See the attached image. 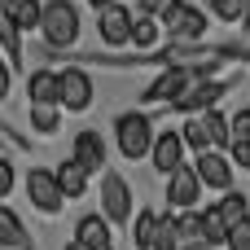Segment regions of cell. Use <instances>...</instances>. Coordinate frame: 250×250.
Returning a JSON list of instances; mask_svg holds the SVG:
<instances>
[{
    "mask_svg": "<svg viewBox=\"0 0 250 250\" xmlns=\"http://www.w3.org/2000/svg\"><path fill=\"white\" fill-rule=\"evenodd\" d=\"M40 35L48 48H70L79 40V9L70 0H48L40 13Z\"/></svg>",
    "mask_w": 250,
    "mask_h": 250,
    "instance_id": "obj_1",
    "label": "cell"
},
{
    "mask_svg": "<svg viewBox=\"0 0 250 250\" xmlns=\"http://www.w3.org/2000/svg\"><path fill=\"white\" fill-rule=\"evenodd\" d=\"M114 141H119V154L123 158H149V149H154V119L149 114H141V110H132V114H119L114 119Z\"/></svg>",
    "mask_w": 250,
    "mask_h": 250,
    "instance_id": "obj_2",
    "label": "cell"
},
{
    "mask_svg": "<svg viewBox=\"0 0 250 250\" xmlns=\"http://www.w3.org/2000/svg\"><path fill=\"white\" fill-rule=\"evenodd\" d=\"M101 220L105 224H127L132 220V185L119 171H105V180H101Z\"/></svg>",
    "mask_w": 250,
    "mask_h": 250,
    "instance_id": "obj_3",
    "label": "cell"
},
{
    "mask_svg": "<svg viewBox=\"0 0 250 250\" xmlns=\"http://www.w3.org/2000/svg\"><path fill=\"white\" fill-rule=\"evenodd\" d=\"M57 105L62 110H88L92 105V79H88L83 66L57 70Z\"/></svg>",
    "mask_w": 250,
    "mask_h": 250,
    "instance_id": "obj_4",
    "label": "cell"
},
{
    "mask_svg": "<svg viewBox=\"0 0 250 250\" xmlns=\"http://www.w3.org/2000/svg\"><path fill=\"white\" fill-rule=\"evenodd\" d=\"M26 198H31V207H35L40 215H57V211L66 207V198H62V189H57L53 171H44V167H31V176H26Z\"/></svg>",
    "mask_w": 250,
    "mask_h": 250,
    "instance_id": "obj_5",
    "label": "cell"
},
{
    "mask_svg": "<svg viewBox=\"0 0 250 250\" xmlns=\"http://www.w3.org/2000/svg\"><path fill=\"white\" fill-rule=\"evenodd\" d=\"M163 31H167V35H176L180 44H198V40H202V31H207V13L180 0V4L163 18Z\"/></svg>",
    "mask_w": 250,
    "mask_h": 250,
    "instance_id": "obj_6",
    "label": "cell"
},
{
    "mask_svg": "<svg viewBox=\"0 0 250 250\" xmlns=\"http://www.w3.org/2000/svg\"><path fill=\"white\" fill-rule=\"evenodd\" d=\"M229 92V83H215V79H202V83H193L189 92H180L171 105L180 110V114H207V110H215V101Z\"/></svg>",
    "mask_w": 250,
    "mask_h": 250,
    "instance_id": "obj_7",
    "label": "cell"
},
{
    "mask_svg": "<svg viewBox=\"0 0 250 250\" xmlns=\"http://www.w3.org/2000/svg\"><path fill=\"white\" fill-rule=\"evenodd\" d=\"M198 180H202V189H220V193H229L233 189V163H229V154H215V149H207V154H198Z\"/></svg>",
    "mask_w": 250,
    "mask_h": 250,
    "instance_id": "obj_8",
    "label": "cell"
},
{
    "mask_svg": "<svg viewBox=\"0 0 250 250\" xmlns=\"http://www.w3.org/2000/svg\"><path fill=\"white\" fill-rule=\"evenodd\" d=\"M149 158H154V167H158L163 176H176V171L185 167V141H180V132H154Z\"/></svg>",
    "mask_w": 250,
    "mask_h": 250,
    "instance_id": "obj_9",
    "label": "cell"
},
{
    "mask_svg": "<svg viewBox=\"0 0 250 250\" xmlns=\"http://www.w3.org/2000/svg\"><path fill=\"white\" fill-rule=\"evenodd\" d=\"M132 13L123 9V4H110V9H101V18H97V26H101V40L110 44V48H123V44H132Z\"/></svg>",
    "mask_w": 250,
    "mask_h": 250,
    "instance_id": "obj_10",
    "label": "cell"
},
{
    "mask_svg": "<svg viewBox=\"0 0 250 250\" xmlns=\"http://www.w3.org/2000/svg\"><path fill=\"white\" fill-rule=\"evenodd\" d=\"M167 202H171L176 211H198V202H202V180H198V171H193V167H180V171L171 176Z\"/></svg>",
    "mask_w": 250,
    "mask_h": 250,
    "instance_id": "obj_11",
    "label": "cell"
},
{
    "mask_svg": "<svg viewBox=\"0 0 250 250\" xmlns=\"http://www.w3.org/2000/svg\"><path fill=\"white\" fill-rule=\"evenodd\" d=\"M70 163H75L83 176L101 171V167H105V141H101L97 132H79V136H75V154H70Z\"/></svg>",
    "mask_w": 250,
    "mask_h": 250,
    "instance_id": "obj_12",
    "label": "cell"
},
{
    "mask_svg": "<svg viewBox=\"0 0 250 250\" xmlns=\"http://www.w3.org/2000/svg\"><path fill=\"white\" fill-rule=\"evenodd\" d=\"M75 246L83 250H110V224L101 215H83L75 224Z\"/></svg>",
    "mask_w": 250,
    "mask_h": 250,
    "instance_id": "obj_13",
    "label": "cell"
},
{
    "mask_svg": "<svg viewBox=\"0 0 250 250\" xmlns=\"http://www.w3.org/2000/svg\"><path fill=\"white\" fill-rule=\"evenodd\" d=\"M0 4H4L9 22L18 26V35H22V31H40V13H44L40 0H0Z\"/></svg>",
    "mask_w": 250,
    "mask_h": 250,
    "instance_id": "obj_14",
    "label": "cell"
},
{
    "mask_svg": "<svg viewBox=\"0 0 250 250\" xmlns=\"http://www.w3.org/2000/svg\"><path fill=\"white\" fill-rule=\"evenodd\" d=\"M0 246L4 250H31V237H26V224L0 202Z\"/></svg>",
    "mask_w": 250,
    "mask_h": 250,
    "instance_id": "obj_15",
    "label": "cell"
},
{
    "mask_svg": "<svg viewBox=\"0 0 250 250\" xmlns=\"http://www.w3.org/2000/svg\"><path fill=\"white\" fill-rule=\"evenodd\" d=\"M26 97H31V105H57V75L53 70H35L26 79Z\"/></svg>",
    "mask_w": 250,
    "mask_h": 250,
    "instance_id": "obj_16",
    "label": "cell"
},
{
    "mask_svg": "<svg viewBox=\"0 0 250 250\" xmlns=\"http://www.w3.org/2000/svg\"><path fill=\"white\" fill-rule=\"evenodd\" d=\"M53 180H57V189H62V198H79V193L88 189V176H83V171H79V167H75L70 158L53 167Z\"/></svg>",
    "mask_w": 250,
    "mask_h": 250,
    "instance_id": "obj_17",
    "label": "cell"
},
{
    "mask_svg": "<svg viewBox=\"0 0 250 250\" xmlns=\"http://www.w3.org/2000/svg\"><path fill=\"white\" fill-rule=\"evenodd\" d=\"M176 237H180V246H207L202 211H180V215H176Z\"/></svg>",
    "mask_w": 250,
    "mask_h": 250,
    "instance_id": "obj_18",
    "label": "cell"
},
{
    "mask_svg": "<svg viewBox=\"0 0 250 250\" xmlns=\"http://www.w3.org/2000/svg\"><path fill=\"white\" fill-rule=\"evenodd\" d=\"M215 211H220V220L233 229V224H242L250 215V202H246V193H237V189H229V193H220V202H215Z\"/></svg>",
    "mask_w": 250,
    "mask_h": 250,
    "instance_id": "obj_19",
    "label": "cell"
},
{
    "mask_svg": "<svg viewBox=\"0 0 250 250\" xmlns=\"http://www.w3.org/2000/svg\"><path fill=\"white\" fill-rule=\"evenodd\" d=\"M202 127H207V141L215 145V154H229V145H233V136H229V119H224L220 110H207Z\"/></svg>",
    "mask_w": 250,
    "mask_h": 250,
    "instance_id": "obj_20",
    "label": "cell"
},
{
    "mask_svg": "<svg viewBox=\"0 0 250 250\" xmlns=\"http://www.w3.org/2000/svg\"><path fill=\"white\" fill-rule=\"evenodd\" d=\"M202 233H207V246H211V250H220L224 242H229V224L220 220L215 202H211V207H202Z\"/></svg>",
    "mask_w": 250,
    "mask_h": 250,
    "instance_id": "obj_21",
    "label": "cell"
},
{
    "mask_svg": "<svg viewBox=\"0 0 250 250\" xmlns=\"http://www.w3.org/2000/svg\"><path fill=\"white\" fill-rule=\"evenodd\" d=\"M158 220H163L158 211H141V215H136L132 237H136V246H141V250H154V246H158Z\"/></svg>",
    "mask_w": 250,
    "mask_h": 250,
    "instance_id": "obj_22",
    "label": "cell"
},
{
    "mask_svg": "<svg viewBox=\"0 0 250 250\" xmlns=\"http://www.w3.org/2000/svg\"><path fill=\"white\" fill-rule=\"evenodd\" d=\"M31 127L44 132V136L62 132V110H57V105H31Z\"/></svg>",
    "mask_w": 250,
    "mask_h": 250,
    "instance_id": "obj_23",
    "label": "cell"
},
{
    "mask_svg": "<svg viewBox=\"0 0 250 250\" xmlns=\"http://www.w3.org/2000/svg\"><path fill=\"white\" fill-rule=\"evenodd\" d=\"M158 35H163V22H154V18H136L132 22V44L136 48H154Z\"/></svg>",
    "mask_w": 250,
    "mask_h": 250,
    "instance_id": "obj_24",
    "label": "cell"
},
{
    "mask_svg": "<svg viewBox=\"0 0 250 250\" xmlns=\"http://www.w3.org/2000/svg\"><path fill=\"white\" fill-rule=\"evenodd\" d=\"M0 44H4V53H9V62H22V35H18V26L9 22L4 4H0Z\"/></svg>",
    "mask_w": 250,
    "mask_h": 250,
    "instance_id": "obj_25",
    "label": "cell"
},
{
    "mask_svg": "<svg viewBox=\"0 0 250 250\" xmlns=\"http://www.w3.org/2000/svg\"><path fill=\"white\" fill-rule=\"evenodd\" d=\"M180 141H185V149H193V154H207V149H211V141H207V127H202V119H189V123L180 127Z\"/></svg>",
    "mask_w": 250,
    "mask_h": 250,
    "instance_id": "obj_26",
    "label": "cell"
},
{
    "mask_svg": "<svg viewBox=\"0 0 250 250\" xmlns=\"http://www.w3.org/2000/svg\"><path fill=\"white\" fill-rule=\"evenodd\" d=\"M211 9H215L224 22H242V18H246V0H211Z\"/></svg>",
    "mask_w": 250,
    "mask_h": 250,
    "instance_id": "obj_27",
    "label": "cell"
},
{
    "mask_svg": "<svg viewBox=\"0 0 250 250\" xmlns=\"http://www.w3.org/2000/svg\"><path fill=\"white\" fill-rule=\"evenodd\" d=\"M180 0H141V18H154V22H163L171 9H176Z\"/></svg>",
    "mask_w": 250,
    "mask_h": 250,
    "instance_id": "obj_28",
    "label": "cell"
},
{
    "mask_svg": "<svg viewBox=\"0 0 250 250\" xmlns=\"http://www.w3.org/2000/svg\"><path fill=\"white\" fill-rule=\"evenodd\" d=\"M229 250H250V215L242 220V224H233L229 229V242H224Z\"/></svg>",
    "mask_w": 250,
    "mask_h": 250,
    "instance_id": "obj_29",
    "label": "cell"
},
{
    "mask_svg": "<svg viewBox=\"0 0 250 250\" xmlns=\"http://www.w3.org/2000/svg\"><path fill=\"white\" fill-rule=\"evenodd\" d=\"M229 136H233V141H250V110H237V114L229 119Z\"/></svg>",
    "mask_w": 250,
    "mask_h": 250,
    "instance_id": "obj_30",
    "label": "cell"
},
{
    "mask_svg": "<svg viewBox=\"0 0 250 250\" xmlns=\"http://www.w3.org/2000/svg\"><path fill=\"white\" fill-rule=\"evenodd\" d=\"M13 185H18V167H13L9 158H0V198H9Z\"/></svg>",
    "mask_w": 250,
    "mask_h": 250,
    "instance_id": "obj_31",
    "label": "cell"
},
{
    "mask_svg": "<svg viewBox=\"0 0 250 250\" xmlns=\"http://www.w3.org/2000/svg\"><path fill=\"white\" fill-rule=\"evenodd\" d=\"M229 163L233 167H250V141H233L229 145Z\"/></svg>",
    "mask_w": 250,
    "mask_h": 250,
    "instance_id": "obj_32",
    "label": "cell"
},
{
    "mask_svg": "<svg viewBox=\"0 0 250 250\" xmlns=\"http://www.w3.org/2000/svg\"><path fill=\"white\" fill-rule=\"evenodd\" d=\"M9 88H13V70H9V66L0 62V101L9 97Z\"/></svg>",
    "mask_w": 250,
    "mask_h": 250,
    "instance_id": "obj_33",
    "label": "cell"
},
{
    "mask_svg": "<svg viewBox=\"0 0 250 250\" xmlns=\"http://www.w3.org/2000/svg\"><path fill=\"white\" fill-rule=\"evenodd\" d=\"M180 250H211V246H180Z\"/></svg>",
    "mask_w": 250,
    "mask_h": 250,
    "instance_id": "obj_34",
    "label": "cell"
},
{
    "mask_svg": "<svg viewBox=\"0 0 250 250\" xmlns=\"http://www.w3.org/2000/svg\"><path fill=\"white\" fill-rule=\"evenodd\" d=\"M66 250H83V246H75V242H70V246H66Z\"/></svg>",
    "mask_w": 250,
    "mask_h": 250,
    "instance_id": "obj_35",
    "label": "cell"
},
{
    "mask_svg": "<svg viewBox=\"0 0 250 250\" xmlns=\"http://www.w3.org/2000/svg\"><path fill=\"white\" fill-rule=\"evenodd\" d=\"M207 4H211V0H207Z\"/></svg>",
    "mask_w": 250,
    "mask_h": 250,
    "instance_id": "obj_36",
    "label": "cell"
}]
</instances>
